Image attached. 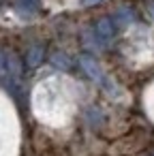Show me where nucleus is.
I'll use <instances>...</instances> for the list:
<instances>
[{
    "instance_id": "5",
    "label": "nucleus",
    "mask_w": 154,
    "mask_h": 156,
    "mask_svg": "<svg viewBox=\"0 0 154 156\" xmlns=\"http://www.w3.org/2000/svg\"><path fill=\"white\" fill-rule=\"evenodd\" d=\"M43 60V47L41 45H34L30 51H28V66L30 69H37Z\"/></svg>"
},
{
    "instance_id": "8",
    "label": "nucleus",
    "mask_w": 154,
    "mask_h": 156,
    "mask_svg": "<svg viewBox=\"0 0 154 156\" xmlns=\"http://www.w3.org/2000/svg\"><path fill=\"white\" fill-rule=\"evenodd\" d=\"M150 13H152V17H154V5H150Z\"/></svg>"
},
{
    "instance_id": "4",
    "label": "nucleus",
    "mask_w": 154,
    "mask_h": 156,
    "mask_svg": "<svg viewBox=\"0 0 154 156\" xmlns=\"http://www.w3.org/2000/svg\"><path fill=\"white\" fill-rule=\"evenodd\" d=\"M131 20H133V11H131L128 7H122V9H118V11H116L113 22H116V26H118V28H124L126 24H131Z\"/></svg>"
},
{
    "instance_id": "6",
    "label": "nucleus",
    "mask_w": 154,
    "mask_h": 156,
    "mask_svg": "<svg viewBox=\"0 0 154 156\" xmlns=\"http://www.w3.org/2000/svg\"><path fill=\"white\" fill-rule=\"evenodd\" d=\"M52 62H54V66H58V69H71V58H69L66 54H54Z\"/></svg>"
},
{
    "instance_id": "2",
    "label": "nucleus",
    "mask_w": 154,
    "mask_h": 156,
    "mask_svg": "<svg viewBox=\"0 0 154 156\" xmlns=\"http://www.w3.org/2000/svg\"><path fill=\"white\" fill-rule=\"evenodd\" d=\"M116 32H118V26H116V22H113L111 17H101V20H96L94 26H92V34H94V39H96L98 45L111 43L113 37H116Z\"/></svg>"
},
{
    "instance_id": "7",
    "label": "nucleus",
    "mask_w": 154,
    "mask_h": 156,
    "mask_svg": "<svg viewBox=\"0 0 154 156\" xmlns=\"http://www.w3.org/2000/svg\"><path fill=\"white\" fill-rule=\"evenodd\" d=\"M98 2H103V0H79L81 7H92V5H98Z\"/></svg>"
},
{
    "instance_id": "3",
    "label": "nucleus",
    "mask_w": 154,
    "mask_h": 156,
    "mask_svg": "<svg viewBox=\"0 0 154 156\" xmlns=\"http://www.w3.org/2000/svg\"><path fill=\"white\" fill-rule=\"evenodd\" d=\"M15 11H20L22 15H32V13H37L39 9H41V2L39 0H15Z\"/></svg>"
},
{
    "instance_id": "1",
    "label": "nucleus",
    "mask_w": 154,
    "mask_h": 156,
    "mask_svg": "<svg viewBox=\"0 0 154 156\" xmlns=\"http://www.w3.org/2000/svg\"><path fill=\"white\" fill-rule=\"evenodd\" d=\"M79 66H81V71H84L90 79H94V81H96L105 92H109V94H118V90H116V86H113L111 77H107V75L101 71L98 62H96L92 56H81V58H79Z\"/></svg>"
}]
</instances>
